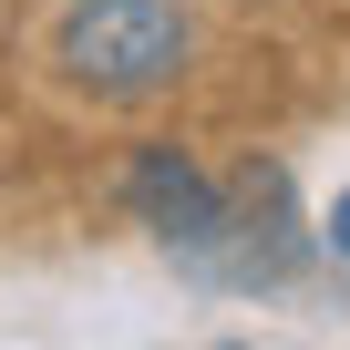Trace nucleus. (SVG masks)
Listing matches in <instances>:
<instances>
[{
  "mask_svg": "<svg viewBox=\"0 0 350 350\" xmlns=\"http://www.w3.org/2000/svg\"><path fill=\"white\" fill-rule=\"evenodd\" d=\"M42 72L93 113L165 103L196 72V0H62L42 31Z\"/></svg>",
  "mask_w": 350,
  "mask_h": 350,
  "instance_id": "obj_1",
  "label": "nucleus"
},
{
  "mask_svg": "<svg viewBox=\"0 0 350 350\" xmlns=\"http://www.w3.org/2000/svg\"><path fill=\"white\" fill-rule=\"evenodd\" d=\"M319 247H329V258H340V268H350V186H340V196H329V217H319Z\"/></svg>",
  "mask_w": 350,
  "mask_h": 350,
  "instance_id": "obj_2",
  "label": "nucleus"
}]
</instances>
